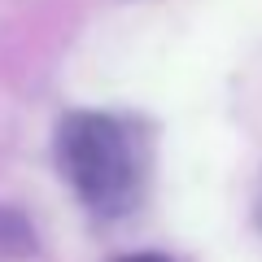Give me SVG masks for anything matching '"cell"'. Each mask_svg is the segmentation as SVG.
Listing matches in <instances>:
<instances>
[{"label": "cell", "instance_id": "6da1fadb", "mask_svg": "<svg viewBox=\"0 0 262 262\" xmlns=\"http://www.w3.org/2000/svg\"><path fill=\"white\" fill-rule=\"evenodd\" d=\"M57 158L66 179L92 210L118 214L136 196V153L127 131L105 114H70L57 131Z\"/></svg>", "mask_w": 262, "mask_h": 262}, {"label": "cell", "instance_id": "7a4b0ae2", "mask_svg": "<svg viewBox=\"0 0 262 262\" xmlns=\"http://www.w3.org/2000/svg\"><path fill=\"white\" fill-rule=\"evenodd\" d=\"M0 245H5V249H13V253H27V249H31L27 223H22L18 214H9V210H0Z\"/></svg>", "mask_w": 262, "mask_h": 262}, {"label": "cell", "instance_id": "3957f363", "mask_svg": "<svg viewBox=\"0 0 262 262\" xmlns=\"http://www.w3.org/2000/svg\"><path fill=\"white\" fill-rule=\"evenodd\" d=\"M118 262H170V258H162V253H131V258H118Z\"/></svg>", "mask_w": 262, "mask_h": 262}]
</instances>
